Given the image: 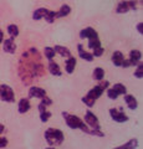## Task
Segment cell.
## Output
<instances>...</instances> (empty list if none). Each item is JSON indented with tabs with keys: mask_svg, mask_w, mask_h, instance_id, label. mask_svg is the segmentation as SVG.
Wrapping results in <instances>:
<instances>
[{
	"mask_svg": "<svg viewBox=\"0 0 143 149\" xmlns=\"http://www.w3.org/2000/svg\"><path fill=\"white\" fill-rule=\"evenodd\" d=\"M62 117L65 119L66 125L71 129H81L84 133L90 134V127L87 125L84 120H82L80 117H77L75 114H70L67 112H62Z\"/></svg>",
	"mask_w": 143,
	"mask_h": 149,
	"instance_id": "obj_1",
	"label": "cell"
},
{
	"mask_svg": "<svg viewBox=\"0 0 143 149\" xmlns=\"http://www.w3.org/2000/svg\"><path fill=\"white\" fill-rule=\"evenodd\" d=\"M44 137H45L46 143H47L50 147L61 146V144L63 143V141H65L62 130L56 129V128H49L47 130H45Z\"/></svg>",
	"mask_w": 143,
	"mask_h": 149,
	"instance_id": "obj_2",
	"label": "cell"
},
{
	"mask_svg": "<svg viewBox=\"0 0 143 149\" xmlns=\"http://www.w3.org/2000/svg\"><path fill=\"white\" fill-rule=\"evenodd\" d=\"M108 86H110V82H108V81H102V82L100 83V85L95 86L93 88H91L86 96H89V97H91L92 100L96 101V100H98L100 97L102 96V93H103L106 90H107Z\"/></svg>",
	"mask_w": 143,
	"mask_h": 149,
	"instance_id": "obj_3",
	"label": "cell"
},
{
	"mask_svg": "<svg viewBox=\"0 0 143 149\" xmlns=\"http://www.w3.org/2000/svg\"><path fill=\"white\" fill-rule=\"evenodd\" d=\"M0 100L8 103L15 102V95L10 86L8 85H0Z\"/></svg>",
	"mask_w": 143,
	"mask_h": 149,
	"instance_id": "obj_4",
	"label": "cell"
},
{
	"mask_svg": "<svg viewBox=\"0 0 143 149\" xmlns=\"http://www.w3.org/2000/svg\"><path fill=\"white\" fill-rule=\"evenodd\" d=\"M137 1L136 0H124L121 1L116 8V13L117 14H126L131 10H137Z\"/></svg>",
	"mask_w": 143,
	"mask_h": 149,
	"instance_id": "obj_5",
	"label": "cell"
},
{
	"mask_svg": "<svg viewBox=\"0 0 143 149\" xmlns=\"http://www.w3.org/2000/svg\"><path fill=\"white\" fill-rule=\"evenodd\" d=\"M85 123L89 125L91 129H100L101 128L98 118L96 117V114H93L91 111L86 112V114H85Z\"/></svg>",
	"mask_w": 143,
	"mask_h": 149,
	"instance_id": "obj_6",
	"label": "cell"
},
{
	"mask_svg": "<svg viewBox=\"0 0 143 149\" xmlns=\"http://www.w3.org/2000/svg\"><path fill=\"white\" fill-rule=\"evenodd\" d=\"M110 116H111V118H112L114 122H117V123H123V122H127V120H128L127 114L123 113L122 108H119V109L111 108L110 109Z\"/></svg>",
	"mask_w": 143,
	"mask_h": 149,
	"instance_id": "obj_7",
	"label": "cell"
},
{
	"mask_svg": "<svg viewBox=\"0 0 143 149\" xmlns=\"http://www.w3.org/2000/svg\"><path fill=\"white\" fill-rule=\"evenodd\" d=\"M3 50L6 54H15L16 51V44L14 41V37H9L6 40H3Z\"/></svg>",
	"mask_w": 143,
	"mask_h": 149,
	"instance_id": "obj_8",
	"label": "cell"
},
{
	"mask_svg": "<svg viewBox=\"0 0 143 149\" xmlns=\"http://www.w3.org/2000/svg\"><path fill=\"white\" fill-rule=\"evenodd\" d=\"M47 96L46 95V91L44 88L41 87H36V86H33L29 88V98H43V97Z\"/></svg>",
	"mask_w": 143,
	"mask_h": 149,
	"instance_id": "obj_9",
	"label": "cell"
},
{
	"mask_svg": "<svg viewBox=\"0 0 143 149\" xmlns=\"http://www.w3.org/2000/svg\"><path fill=\"white\" fill-rule=\"evenodd\" d=\"M93 37H98L97 31H96L93 27L89 26V27H86V29L80 31V39L81 40H85V39L89 40V39H93Z\"/></svg>",
	"mask_w": 143,
	"mask_h": 149,
	"instance_id": "obj_10",
	"label": "cell"
},
{
	"mask_svg": "<svg viewBox=\"0 0 143 149\" xmlns=\"http://www.w3.org/2000/svg\"><path fill=\"white\" fill-rule=\"evenodd\" d=\"M77 51H78V56L82 58V60H85V61L87 62H92L93 61V55L90 54V52H87V51L84 50V45L82 44H78L77 45Z\"/></svg>",
	"mask_w": 143,
	"mask_h": 149,
	"instance_id": "obj_11",
	"label": "cell"
},
{
	"mask_svg": "<svg viewBox=\"0 0 143 149\" xmlns=\"http://www.w3.org/2000/svg\"><path fill=\"white\" fill-rule=\"evenodd\" d=\"M128 60H130L131 66H137L142 60V52L140 50H132L130 52V58Z\"/></svg>",
	"mask_w": 143,
	"mask_h": 149,
	"instance_id": "obj_12",
	"label": "cell"
},
{
	"mask_svg": "<svg viewBox=\"0 0 143 149\" xmlns=\"http://www.w3.org/2000/svg\"><path fill=\"white\" fill-rule=\"evenodd\" d=\"M123 98H124V102H126L127 107L130 108L131 111H135L138 108V102L137 100L133 97L132 95H127V93H124L123 95Z\"/></svg>",
	"mask_w": 143,
	"mask_h": 149,
	"instance_id": "obj_13",
	"label": "cell"
},
{
	"mask_svg": "<svg viewBox=\"0 0 143 149\" xmlns=\"http://www.w3.org/2000/svg\"><path fill=\"white\" fill-rule=\"evenodd\" d=\"M123 60H124V55L121 52V51H114L112 57H111V61H112V63L116 67H121L122 66Z\"/></svg>",
	"mask_w": 143,
	"mask_h": 149,
	"instance_id": "obj_14",
	"label": "cell"
},
{
	"mask_svg": "<svg viewBox=\"0 0 143 149\" xmlns=\"http://www.w3.org/2000/svg\"><path fill=\"white\" fill-rule=\"evenodd\" d=\"M47 70H49V72L52 74V76H61L62 72H61V68H60V66L56 63V62H54L52 60H50V62L47 65Z\"/></svg>",
	"mask_w": 143,
	"mask_h": 149,
	"instance_id": "obj_15",
	"label": "cell"
},
{
	"mask_svg": "<svg viewBox=\"0 0 143 149\" xmlns=\"http://www.w3.org/2000/svg\"><path fill=\"white\" fill-rule=\"evenodd\" d=\"M30 101L29 98H21L19 101V103H17V111H19V113H26L27 111L30 109Z\"/></svg>",
	"mask_w": 143,
	"mask_h": 149,
	"instance_id": "obj_16",
	"label": "cell"
},
{
	"mask_svg": "<svg viewBox=\"0 0 143 149\" xmlns=\"http://www.w3.org/2000/svg\"><path fill=\"white\" fill-rule=\"evenodd\" d=\"M76 68V58L70 56V57H67L66 60V63H65V70L68 74H71L73 71H75Z\"/></svg>",
	"mask_w": 143,
	"mask_h": 149,
	"instance_id": "obj_17",
	"label": "cell"
},
{
	"mask_svg": "<svg viewBox=\"0 0 143 149\" xmlns=\"http://www.w3.org/2000/svg\"><path fill=\"white\" fill-rule=\"evenodd\" d=\"M54 50H55V52H57L60 56H62V57H70L71 56V51L68 50L67 47H65V46H60V45H56L54 47Z\"/></svg>",
	"mask_w": 143,
	"mask_h": 149,
	"instance_id": "obj_18",
	"label": "cell"
},
{
	"mask_svg": "<svg viewBox=\"0 0 143 149\" xmlns=\"http://www.w3.org/2000/svg\"><path fill=\"white\" fill-rule=\"evenodd\" d=\"M103 77H105V70L101 67H96L93 70V72H92V78L97 82H101L103 80Z\"/></svg>",
	"mask_w": 143,
	"mask_h": 149,
	"instance_id": "obj_19",
	"label": "cell"
},
{
	"mask_svg": "<svg viewBox=\"0 0 143 149\" xmlns=\"http://www.w3.org/2000/svg\"><path fill=\"white\" fill-rule=\"evenodd\" d=\"M47 9L46 8H39V9H36V10L33 13V19L34 20H41V19H44L45 15L47 14Z\"/></svg>",
	"mask_w": 143,
	"mask_h": 149,
	"instance_id": "obj_20",
	"label": "cell"
},
{
	"mask_svg": "<svg viewBox=\"0 0 143 149\" xmlns=\"http://www.w3.org/2000/svg\"><path fill=\"white\" fill-rule=\"evenodd\" d=\"M70 13H71L70 5H67V4H63V5L60 8V10L56 11V17H65L67 15H70Z\"/></svg>",
	"mask_w": 143,
	"mask_h": 149,
	"instance_id": "obj_21",
	"label": "cell"
},
{
	"mask_svg": "<svg viewBox=\"0 0 143 149\" xmlns=\"http://www.w3.org/2000/svg\"><path fill=\"white\" fill-rule=\"evenodd\" d=\"M137 146H138V141L136 138H133V139H131L130 142L124 143L123 146L117 147V149H132V148H137Z\"/></svg>",
	"mask_w": 143,
	"mask_h": 149,
	"instance_id": "obj_22",
	"label": "cell"
},
{
	"mask_svg": "<svg viewBox=\"0 0 143 149\" xmlns=\"http://www.w3.org/2000/svg\"><path fill=\"white\" fill-rule=\"evenodd\" d=\"M8 32H9V35H10V37L15 39V37H17V35H19V27L15 24L8 25Z\"/></svg>",
	"mask_w": 143,
	"mask_h": 149,
	"instance_id": "obj_23",
	"label": "cell"
},
{
	"mask_svg": "<svg viewBox=\"0 0 143 149\" xmlns=\"http://www.w3.org/2000/svg\"><path fill=\"white\" fill-rule=\"evenodd\" d=\"M89 47L91 49V50H93V49H97V47H100L101 46V41H100V39L98 37H93V39H89Z\"/></svg>",
	"mask_w": 143,
	"mask_h": 149,
	"instance_id": "obj_24",
	"label": "cell"
},
{
	"mask_svg": "<svg viewBox=\"0 0 143 149\" xmlns=\"http://www.w3.org/2000/svg\"><path fill=\"white\" fill-rule=\"evenodd\" d=\"M44 54H45V57L49 60H52L54 57H55V55H56V52H55V50H54V47H45V50H44Z\"/></svg>",
	"mask_w": 143,
	"mask_h": 149,
	"instance_id": "obj_25",
	"label": "cell"
},
{
	"mask_svg": "<svg viewBox=\"0 0 143 149\" xmlns=\"http://www.w3.org/2000/svg\"><path fill=\"white\" fill-rule=\"evenodd\" d=\"M112 88L118 93V95H124V93H127V88L124 87V85H122V83H116V85H113Z\"/></svg>",
	"mask_w": 143,
	"mask_h": 149,
	"instance_id": "obj_26",
	"label": "cell"
},
{
	"mask_svg": "<svg viewBox=\"0 0 143 149\" xmlns=\"http://www.w3.org/2000/svg\"><path fill=\"white\" fill-rule=\"evenodd\" d=\"M45 20L49 22V24H52V22L55 21V19H56V11H51V10H49L47 14L45 15Z\"/></svg>",
	"mask_w": 143,
	"mask_h": 149,
	"instance_id": "obj_27",
	"label": "cell"
},
{
	"mask_svg": "<svg viewBox=\"0 0 143 149\" xmlns=\"http://www.w3.org/2000/svg\"><path fill=\"white\" fill-rule=\"evenodd\" d=\"M81 101H82V103L84 104H86L87 107H90V108H92V107L95 106V100H92L91 97H89V96H85V97H82L81 98Z\"/></svg>",
	"mask_w": 143,
	"mask_h": 149,
	"instance_id": "obj_28",
	"label": "cell"
},
{
	"mask_svg": "<svg viewBox=\"0 0 143 149\" xmlns=\"http://www.w3.org/2000/svg\"><path fill=\"white\" fill-rule=\"evenodd\" d=\"M50 118H51V112H49V111L40 112V119H41V122L43 123H46Z\"/></svg>",
	"mask_w": 143,
	"mask_h": 149,
	"instance_id": "obj_29",
	"label": "cell"
},
{
	"mask_svg": "<svg viewBox=\"0 0 143 149\" xmlns=\"http://www.w3.org/2000/svg\"><path fill=\"white\" fill-rule=\"evenodd\" d=\"M136 67H137V68H136V71H135V77L142 78V77H143V63L140 62Z\"/></svg>",
	"mask_w": 143,
	"mask_h": 149,
	"instance_id": "obj_30",
	"label": "cell"
},
{
	"mask_svg": "<svg viewBox=\"0 0 143 149\" xmlns=\"http://www.w3.org/2000/svg\"><path fill=\"white\" fill-rule=\"evenodd\" d=\"M107 96H108L110 100H117L119 95L113 90V88H107Z\"/></svg>",
	"mask_w": 143,
	"mask_h": 149,
	"instance_id": "obj_31",
	"label": "cell"
},
{
	"mask_svg": "<svg viewBox=\"0 0 143 149\" xmlns=\"http://www.w3.org/2000/svg\"><path fill=\"white\" fill-rule=\"evenodd\" d=\"M103 52H105V49L102 47V46H100V47H97V49H93V57H101V56L103 55Z\"/></svg>",
	"mask_w": 143,
	"mask_h": 149,
	"instance_id": "obj_32",
	"label": "cell"
},
{
	"mask_svg": "<svg viewBox=\"0 0 143 149\" xmlns=\"http://www.w3.org/2000/svg\"><path fill=\"white\" fill-rule=\"evenodd\" d=\"M41 103H44L46 107H49V106H51V104H52V100L50 98V97L45 96V97H43V98H41Z\"/></svg>",
	"mask_w": 143,
	"mask_h": 149,
	"instance_id": "obj_33",
	"label": "cell"
},
{
	"mask_svg": "<svg viewBox=\"0 0 143 149\" xmlns=\"http://www.w3.org/2000/svg\"><path fill=\"white\" fill-rule=\"evenodd\" d=\"M8 144H9L8 138H5V137H0V148H6V147H8Z\"/></svg>",
	"mask_w": 143,
	"mask_h": 149,
	"instance_id": "obj_34",
	"label": "cell"
},
{
	"mask_svg": "<svg viewBox=\"0 0 143 149\" xmlns=\"http://www.w3.org/2000/svg\"><path fill=\"white\" fill-rule=\"evenodd\" d=\"M137 31H138V32H140V34H141V35L143 34V24H142V22H140V24H138V25H137Z\"/></svg>",
	"mask_w": 143,
	"mask_h": 149,
	"instance_id": "obj_35",
	"label": "cell"
},
{
	"mask_svg": "<svg viewBox=\"0 0 143 149\" xmlns=\"http://www.w3.org/2000/svg\"><path fill=\"white\" fill-rule=\"evenodd\" d=\"M46 108H47V107H46L44 103H41V102H40V104H39V111L43 112V111H46Z\"/></svg>",
	"mask_w": 143,
	"mask_h": 149,
	"instance_id": "obj_36",
	"label": "cell"
},
{
	"mask_svg": "<svg viewBox=\"0 0 143 149\" xmlns=\"http://www.w3.org/2000/svg\"><path fill=\"white\" fill-rule=\"evenodd\" d=\"M3 40H4V32H3L1 30H0V44L3 42Z\"/></svg>",
	"mask_w": 143,
	"mask_h": 149,
	"instance_id": "obj_37",
	"label": "cell"
},
{
	"mask_svg": "<svg viewBox=\"0 0 143 149\" xmlns=\"http://www.w3.org/2000/svg\"><path fill=\"white\" fill-rule=\"evenodd\" d=\"M4 130H5V127H4V124L0 123V134L4 133Z\"/></svg>",
	"mask_w": 143,
	"mask_h": 149,
	"instance_id": "obj_38",
	"label": "cell"
}]
</instances>
